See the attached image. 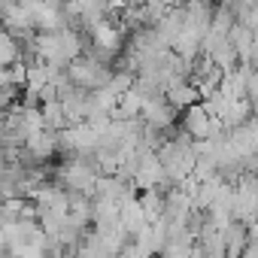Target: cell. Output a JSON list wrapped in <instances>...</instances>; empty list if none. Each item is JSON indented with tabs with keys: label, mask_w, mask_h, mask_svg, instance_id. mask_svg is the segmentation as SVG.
I'll use <instances>...</instances> for the list:
<instances>
[{
	"label": "cell",
	"mask_w": 258,
	"mask_h": 258,
	"mask_svg": "<svg viewBox=\"0 0 258 258\" xmlns=\"http://www.w3.org/2000/svg\"><path fill=\"white\" fill-rule=\"evenodd\" d=\"M198 97H201V88H198L195 82H182V85H176V88L167 91V100H170L176 109H182V112H185L188 106H195Z\"/></svg>",
	"instance_id": "1"
}]
</instances>
